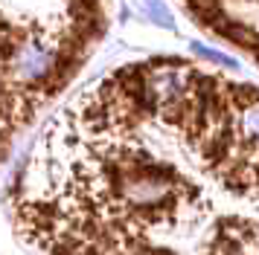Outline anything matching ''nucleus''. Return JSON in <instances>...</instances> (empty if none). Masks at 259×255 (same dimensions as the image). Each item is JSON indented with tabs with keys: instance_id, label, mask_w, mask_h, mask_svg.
<instances>
[{
	"instance_id": "f03ea898",
	"label": "nucleus",
	"mask_w": 259,
	"mask_h": 255,
	"mask_svg": "<svg viewBox=\"0 0 259 255\" xmlns=\"http://www.w3.org/2000/svg\"><path fill=\"white\" fill-rule=\"evenodd\" d=\"M192 52H198V55H204V58H210V61H215V64H222V67H227V70H236L239 64H236L233 58H227V55H222V52H215V49H210V46H204V44H195L192 41Z\"/></svg>"
},
{
	"instance_id": "f257e3e1",
	"label": "nucleus",
	"mask_w": 259,
	"mask_h": 255,
	"mask_svg": "<svg viewBox=\"0 0 259 255\" xmlns=\"http://www.w3.org/2000/svg\"><path fill=\"white\" fill-rule=\"evenodd\" d=\"M146 15H149L157 26H166V29H172V26H175V21H172L169 9H166L160 0H146Z\"/></svg>"
}]
</instances>
